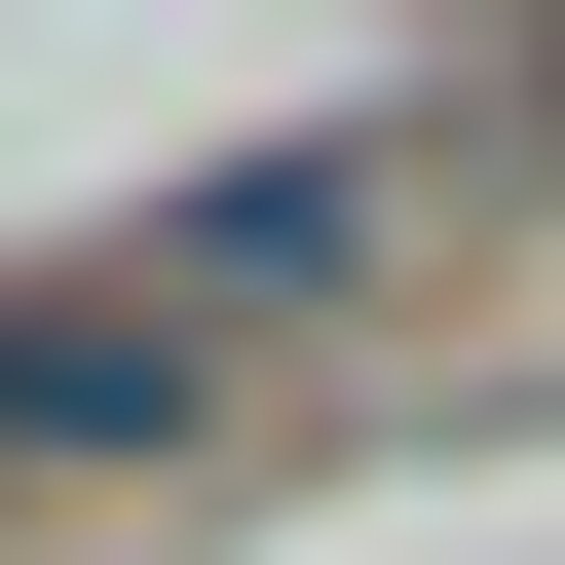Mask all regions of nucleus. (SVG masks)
<instances>
[{
    "mask_svg": "<svg viewBox=\"0 0 565 565\" xmlns=\"http://www.w3.org/2000/svg\"><path fill=\"white\" fill-rule=\"evenodd\" d=\"M189 302H151V264H0V452H76V490H189Z\"/></svg>",
    "mask_w": 565,
    "mask_h": 565,
    "instance_id": "f257e3e1",
    "label": "nucleus"
},
{
    "mask_svg": "<svg viewBox=\"0 0 565 565\" xmlns=\"http://www.w3.org/2000/svg\"><path fill=\"white\" fill-rule=\"evenodd\" d=\"M189 264H226V302H340V264H377V189H340V151H226V189H189Z\"/></svg>",
    "mask_w": 565,
    "mask_h": 565,
    "instance_id": "f03ea898",
    "label": "nucleus"
}]
</instances>
